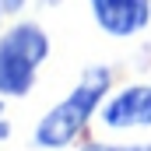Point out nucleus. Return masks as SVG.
Segmentation results:
<instances>
[{
	"mask_svg": "<svg viewBox=\"0 0 151 151\" xmlns=\"http://www.w3.org/2000/svg\"><path fill=\"white\" fill-rule=\"evenodd\" d=\"M102 32L116 39L137 35L151 21V0H88Z\"/></svg>",
	"mask_w": 151,
	"mask_h": 151,
	"instance_id": "3",
	"label": "nucleus"
},
{
	"mask_svg": "<svg viewBox=\"0 0 151 151\" xmlns=\"http://www.w3.org/2000/svg\"><path fill=\"white\" fill-rule=\"evenodd\" d=\"M0 18H4V7H0Z\"/></svg>",
	"mask_w": 151,
	"mask_h": 151,
	"instance_id": "9",
	"label": "nucleus"
},
{
	"mask_svg": "<svg viewBox=\"0 0 151 151\" xmlns=\"http://www.w3.org/2000/svg\"><path fill=\"white\" fill-rule=\"evenodd\" d=\"M0 7H4V14H14V11L25 7V0H0Z\"/></svg>",
	"mask_w": 151,
	"mask_h": 151,
	"instance_id": "6",
	"label": "nucleus"
},
{
	"mask_svg": "<svg viewBox=\"0 0 151 151\" xmlns=\"http://www.w3.org/2000/svg\"><path fill=\"white\" fill-rule=\"evenodd\" d=\"M102 123L109 130H130V127H151V84H130L116 91L102 106Z\"/></svg>",
	"mask_w": 151,
	"mask_h": 151,
	"instance_id": "4",
	"label": "nucleus"
},
{
	"mask_svg": "<svg viewBox=\"0 0 151 151\" xmlns=\"http://www.w3.org/2000/svg\"><path fill=\"white\" fill-rule=\"evenodd\" d=\"M46 56H49V35L35 21L7 28L0 35V95L4 99L28 95Z\"/></svg>",
	"mask_w": 151,
	"mask_h": 151,
	"instance_id": "2",
	"label": "nucleus"
},
{
	"mask_svg": "<svg viewBox=\"0 0 151 151\" xmlns=\"http://www.w3.org/2000/svg\"><path fill=\"white\" fill-rule=\"evenodd\" d=\"M109 81H113L109 67H88L74 91H70L63 102H56L49 113L39 119L35 144L39 148H67L77 134L88 127L91 113L102 106V99H106V91H109Z\"/></svg>",
	"mask_w": 151,
	"mask_h": 151,
	"instance_id": "1",
	"label": "nucleus"
},
{
	"mask_svg": "<svg viewBox=\"0 0 151 151\" xmlns=\"http://www.w3.org/2000/svg\"><path fill=\"white\" fill-rule=\"evenodd\" d=\"M81 151H151V144H84Z\"/></svg>",
	"mask_w": 151,
	"mask_h": 151,
	"instance_id": "5",
	"label": "nucleus"
},
{
	"mask_svg": "<svg viewBox=\"0 0 151 151\" xmlns=\"http://www.w3.org/2000/svg\"><path fill=\"white\" fill-rule=\"evenodd\" d=\"M7 134H11V127H7V123H4V119H0V141H4V137H7Z\"/></svg>",
	"mask_w": 151,
	"mask_h": 151,
	"instance_id": "7",
	"label": "nucleus"
},
{
	"mask_svg": "<svg viewBox=\"0 0 151 151\" xmlns=\"http://www.w3.org/2000/svg\"><path fill=\"white\" fill-rule=\"evenodd\" d=\"M0 119H4V102H0Z\"/></svg>",
	"mask_w": 151,
	"mask_h": 151,
	"instance_id": "8",
	"label": "nucleus"
}]
</instances>
